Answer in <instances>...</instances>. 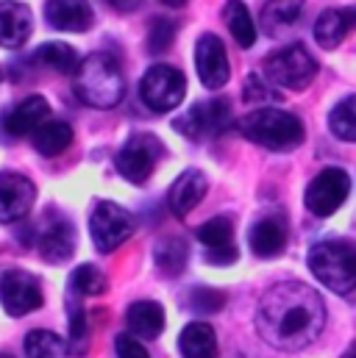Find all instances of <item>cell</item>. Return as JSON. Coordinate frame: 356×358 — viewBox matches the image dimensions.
I'll list each match as a JSON object with an SVG mask.
<instances>
[{
  "instance_id": "obj_1",
  "label": "cell",
  "mask_w": 356,
  "mask_h": 358,
  "mask_svg": "<svg viewBox=\"0 0 356 358\" xmlns=\"http://www.w3.org/2000/svg\"><path fill=\"white\" fill-rule=\"evenodd\" d=\"M326 325L323 297L298 280H284L270 286L256 311V331L275 350H303L309 348Z\"/></svg>"
},
{
  "instance_id": "obj_2",
  "label": "cell",
  "mask_w": 356,
  "mask_h": 358,
  "mask_svg": "<svg viewBox=\"0 0 356 358\" xmlns=\"http://www.w3.org/2000/svg\"><path fill=\"white\" fill-rule=\"evenodd\" d=\"M73 90L78 94V100L92 108H114L125 94V81L111 56L92 53L78 64Z\"/></svg>"
},
{
  "instance_id": "obj_3",
  "label": "cell",
  "mask_w": 356,
  "mask_h": 358,
  "mask_svg": "<svg viewBox=\"0 0 356 358\" xmlns=\"http://www.w3.org/2000/svg\"><path fill=\"white\" fill-rule=\"evenodd\" d=\"M240 131L254 145H262L267 150H295L303 142V122L292 111L281 108H256L248 117H242Z\"/></svg>"
},
{
  "instance_id": "obj_4",
  "label": "cell",
  "mask_w": 356,
  "mask_h": 358,
  "mask_svg": "<svg viewBox=\"0 0 356 358\" xmlns=\"http://www.w3.org/2000/svg\"><path fill=\"white\" fill-rule=\"evenodd\" d=\"M306 264L326 289L337 294H348L356 289V245L351 242L343 239L317 242L309 250Z\"/></svg>"
},
{
  "instance_id": "obj_5",
  "label": "cell",
  "mask_w": 356,
  "mask_h": 358,
  "mask_svg": "<svg viewBox=\"0 0 356 358\" xmlns=\"http://www.w3.org/2000/svg\"><path fill=\"white\" fill-rule=\"evenodd\" d=\"M317 76V62L309 56L303 45H287L265 59V78L273 87L284 90H306Z\"/></svg>"
},
{
  "instance_id": "obj_6",
  "label": "cell",
  "mask_w": 356,
  "mask_h": 358,
  "mask_svg": "<svg viewBox=\"0 0 356 358\" xmlns=\"http://www.w3.org/2000/svg\"><path fill=\"white\" fill-rule=\"evenodd\" d=\"M89 234H92V242H95L97 253H111L123 242L131 239V234H134V217L123 206H117L111 200H100L92 208Z\"/></svg>"
},
{
  "instance_id": "obj_7",
  "label": "cell",
  "mask_w": 356,
  "mask_h": 358,
  "mask_svg": "<svg viewBox=\"0 0 356 358\" xmlns=\"http://www.w3.org/2000/svg\"><path fill=\"white\" fill-rule=\"evenodd\" d=\"M184 94H186V78H184L181 70L170 67V64H153L145 73V78L139 81L142 103L151 111H159V114L178 108Z\"/></svg>"
},
{
  "instance_id": "obj_8",
  "label": "cell",
  "mask_w": 356,
  "mask_h": 358,
  "mask_svg": "<svg viewBox=\"0 0 356 358\" xmlns=\"http://www.w3.org/2000/svg\"><path fill=\"white\" fill-rule=\"evenodd\" d=\"M351 194V178L340 167H326L306 186L303 203L315 217H331Z\"/></svg>"
},
{
  "instance_id": "obj_9",
  "label": "cell",
  "mask_w": 356,
  "mask_h": 358,
  "mask_svg": "<svg viewBox=\"0 0 356 358\" xmlns=\"http://www.w3.org/2000/svg\"><path fill=\"white\" fill-rule=\"evenodd\" d=\"M0 306L8 317H25L42 306V283L25 269H6L0 275Z\"/></svg>"
},
{
  "instance_id": "obj_10",
  "label": "cell",
  "mask_w": 356,
  "mask_h": 358,
  "mask_svg": "<svg viewBox=\"0 0 356 358\" xmlns=\"http://www.w3.org/2000/svg\"><path fill=\"white\" fill-rule=\"evenodd\" d=\"M159 156H162L159 139L151 136V134H137V136H131V139L120 148L114 164H117L120 176L125 180H131V183H145V180L151 178V173H153Z\"/></svg>"
},
{
  "instance_id": "obj_11",
  "label": "cell",
  "mask_w": 356,
  "mask_h": 358,
  "mask_svg": "<svg viewBox=\"0 0 356 358\" xmlns=\"http://www.w3.org/2000/svg\"><path fill=\"white\" fill-rule=\"evenodd\" d=\"M231 122H234L231 103L223 100V97H214V100H209V103H198V106H192L184 117H178L176 120V128L184 134V136H189V139H200L203 134L217 136V134L228 131Z\"/></svg>"
},
{
  "instance_id": "obj_12",
  "label": "cell",
  "mask_w": 356,
  "mask_h": 358,
  "mask_svg": "<svg viewBox=\"0 0 356 358\" xmlns=\"http://www.w3.org/2000/svg\"><path fill=\"white\" fill-rule=\"evenodd\" d=\"M195 70H198V78L206 90L226 87V81L231 76V67H228V56H226V48L220 42V36L203 34L198 39V45H195Z\"/></svg>"
},
{
  "instance_id": "obj_13",
  "label": "cell",
  "mask_w": 356,
  "mask_h": 358,
  "mask_svg": "<svg viewBox=\"0 0 356 358\" xmlns=\"http://www.w3.org/2000/svg\"><path fill=\"white\" fill-rule=\"evenodd\" d=\"M34 200H36V189L25 176L0 173V222L3 225L20 222L22 217H28V211L34 208Z\"/></svg>"
},
{
  "instance_id": "obj_14",
  "label": "cell",
  "mask_w": 356,
  "mask_h": 358,
  "mask_svg": "<svg viewBox=\"0 0 356 358\" xmlns=\"http://www.w3.org/2000/svg\"><path fill=\"white\" fill-rule=\"evenodd\" d=\"M198 239L206 248V259L217 267L234 264L237 262V248H234V225L228 217H214L198 228Z\"/></svg>"
},
{
  "instance_id": "obj_15",
  "label": "cell",
  "mask_w": 356,
  "mask_h": 358,
  "mask_svg": "<svg viewBox=\"0 0 356 358\" xmlns=\"http://www.w3.org/2000/svg\"><path fill=\"white\" fill-rule=\"evenodd\" d=\"M36 248L42 253L45 262L50 264H64L73 259L76 253V231L64 217L56 220H45L39 236H36Z\"/></svg>"
},
{
  "instance_id": "obj_16",
  "label": "cell",
  "mask_w": 356,
  "mask_h": 358,
  "mask_svg": "<svg viewBox=\"0 0 356 358\" xmlns=\"http://www.w3.org/2000/svg\"><path fill=\"white\" fill-rule=\"evenodd\" d=\"M50 114V106L42 94H31L22 103H17L6 117H3V131L8 136H28L34 134Z\"/></svg>"
},
{
  "instance_id": "obj_17",
  "label": "cell",
  "mask_w": 356,
  "mask_h": 358,
  "mask_svg": "<svg viewBox=\"0 0 356 358\" xmlns=\"http://www.w3.org/2000/svg\"><path fill=\"white\" fill-rule=\"evenodd\" d=\"M34 31V14L25 3H0V48L17 50Z\"/></svg>"
},
{
  "instance_id": "obj_18",
  "label": "cell",
  "mask_w": 356,
  "mask_h": 358,
  "mask_svg": "<svg viewBox=\"0 0 356 358\" xmlns=\"http://www.w3.org/2000/svg\"><path fill=\"white\" fill-rule=\"evenodd\" d=\"M45 17L53 28L73 31V34L89 31L92 20H95L87 0H48L45 3Z\"/></svg>"
},
{
  "instance_id": "obj_19",
  "label": "cell",
  "mask_w": 356,
  "mask_h": 358,
  "mask_svg": "<svg viewBox=\"0 0 356 358\" xmlns=\"http://www.w3.org/2000/svg\"><path fill=\"white\" fill-rule=\"evenodd\" d=\"M206 189H209V180L200 170H186L176 178V183L170 186V194H167V203H170V211L176 217H186L203 197H206Z\"/></svg>"
},
{
  "instance_id": "obj_20",
  "label": "cell",
  "mask_w": 356,
  "mask_h": 358,
  "mask_svg": "<svg viewBox=\"0 0 356 358\" xmlns=\"http://www.w3.org/2000/svg\"><path fill=\"white\" fill-rule=\"evenodd\" d=\"M125 325L139 339H156L165 331V308L156 300H137L128 306Z\"/></svg>"
},
{
  "instance_id": "obj_21",
  "label": "cell",
  "mask_w": 356,
  "mask_h": 358,
  "mask_svg": "<svg viewBox=\"0 0 356 358\" xmlns=\"http://www.w3.org/2000/svg\"><path fill=\"white\" fill-rule=\"evenodd\" d=\"M287 245V228L281 220L275 217H265L251 228V250L259 259H275L284 253Z\"/></svg>"
},
{
  "instance_id": "obj_22",
  "label": "cell",
  "mask_w": 356,
  "mask_h": 358,
  "mask_svg": "<svg viewBox=\"0 0 356 358\" xmlns=\"http://www.w3.org/2000/svg\"><path fill=\"white\" fill-rule=\"evenodd\" d=\"M351 28H356V25H354V20H351V11H348V8H329V11H323V14L317 17V22H315V39H317L320 48L334 50V48L348 36Z\"/></svg>"
},
{
  "instance_id": "obj_23",
  "label": "cell",
  "mask_w": 356,
  "mask_h": 358,
  "mask_svg": "<svg viewBox=\"0 0 356 358\" xmlns=\"http://www.w3.org/2000/svg\"><path fill=\"white\" fill-rule=\"evenodd\" d=\"M178 348H181L184 358H214L217 356V336H214L212 325L189 322L178 336Z\"/></svg>"
},
{
  "instance_id": "obj_24",
  "label": "cell",
  "mask_w": 356,
  "mask_h": 358,
  "mask_svg": "<svg viewBox=\"0 0 356 358\" xmlns=\"http://www.w3.org/2000/svg\"><path fill=\"white\" fill-rule=\"evenodd\" d=\"M303 14V0H267L265 8H262V28H265L270 36L292 28Z\"/></svg>"
},
{
  "instance_id": "obj_25",
  "label": "cell",
  "mask_w": 356,
  "mask_h": 358,
  "mask_svg": "<svg viewBox=\"0 0 356 358\" xmlns=\"http://www.w3.org/2000/svg\"><path fill=\"white\" fill-rule=\"evenodd\" d=\"M31 136H34V148H36L42 156H48V159L64 153V150L73 145V128H70L67 122H62V120L42 122Z\"/></svg>"
},
{
  "instance_id": "obj_26",
  "label": "cell",
  "mask_w": 356,
  "mask_h": 358,
  "mask_svg": "<svg viewBox=\"0 0 356 358\" xmlns=\"http://www.w3.org/2000/svg\"><path fill=\"white\" fill-rule=\"evenodd\" d=\"M223 20L231 31V36L237 39L240 48H254L256 42V22L251 17V11L245 8L242 0H228L226 8H223Z\"/></svg>"
},
{
  "instance_id": "obj_27",
  "label": "cell",
  "mask_w": 356,
  "mask_h": 358,
  "mask_svg": "<svg viewBox=\"0 0 356 358\" xmlns=\"http://www.w3.org/2000/svg\"><path fill=\"white\" fill-rule=\"evenodd\" d=\"M36 62H42L48 70H56L62 76H76L78 70V53L64 45V42H45L39 50H36Z\"/></svg>"
},
{
  "instance_id": "obj_28",
  "label": "cell",
  "mask_w": 356,
  "mask_h": 358,
  "mask_svg": "<svg viewBox=\"0 0 356 358\" xmlns=\"http://www.w3.org/2000/svg\"><path fill=\"white\" fill-rule=\"evenodd\" d=\"M156 267L162 275H167V278H178L184 267H186V256H189V250H186V242L184 239H178V236H170V239H162L159 245H156Z\"/></svg>"
},
{
  "instance_id": "obj_29",
  "label": "cell",
  "mask_w": 356,
  "mask_h": 358,
  "mask_svg": "<svg viewBox=\"0 0 356 358\" xmlns=\"http://www.w3.org/2000/svg\"><path fill=\"white\" fill-rule=\"evenodd\" d=\"M25 356L28 358H67V342L53 331H31L25 336Z\"/></svg>"
},
{
  "instance_id": "obj_30",
  "label": "cell",
  "mask_w": 356,
  "mask_h": 358,
  "mask_svg": "<svg viewBox=\"0 0 356 358\" xmlns=\"http://www.w3.org/2000/svg\"><path fill=\"white\" fill-rule=\"evenodd\" d=\"M329 128L337 139L356 142V94L340 100L329 114Z\"/></svg>"
},
{
  "instance_id": "obj_31",
  "label": "cell",
  "mask_w": 356,
  "mask_h": 358,
  "mask_svg": "<svg viewBox=\"0 0 356 358\" xmlns=\"http://www.w3.org/2000/svg\"><path fill=\"white\" fill-rule=\"evenodd\" d=\"M70 289L81 297H95V294H103L109 289V280L100 269H95L92 264H81L70 275Z\"/></svg>"
},
{
  "instance_id": "obj_32",
  "label": "cell",
  "mask_w": 356,
  "mask_h": 358,
  "mask_svg": "<svg viewBox=\"0 0 356 358\" xmlns=\"http://www.w3.org/2000/svg\"><path fill=\"white\" fill-rule=\"evenodd\" d=\"M176 39V22L167 17H153L148 28V50L151 53H165Z\"/></svg>"
},
{
  "instance_id": "obj_33",
  "label": "cell",
  "mask_w": 356,
  "mask_h": 358,
  "mask_svg": "<svg viewBox=\"0 0 356 358\" xmlns=\"http://www.w3.org/2000/svg\"><path fill=\"white\" fill-rule=\"evenodd\" d=\"M189 306L198 311V314H214L226 306V294L217 292V289H209V286H198L192 294H189Z\"/></svg>"
},
{
  "instance_id": "obj_34",
  "label": "cell",
  "mask_w": 356,
  "mask_h": 358,
  "mask_svg": "<svg viewBox=\"0 0 356 358\" xmlns=\"http://www.w3.org/2000/svg\"><path fill=\"white\" fill-rule=\"evenodd\" d=\"M242 97H245V103H267V100H275L278 94H275L273 87H267L262 76H248Z\"/></svg>"
},
{
  "instance_id": "obj_35",
  "label": "cell",
  "mask_w": 356,
  "mask_h": 358,
  "mask_svg": "<svg viewBox=\"0 0 356 358\" xmlns=\"http://www.w3.org/2000/svg\"><path fill=\"white\" fill-rule=\"evenodd\" d=\"M114 348H117V356L120 358H151V353L145 350V345L139 342V336H134L131 331L120 334L114 339Z\"/></svg>"
},
{
  "instance_id": "obj_36",
  "label": "cell",
  "mask_w": 356,
  "mask_h": 358,
  "mask_svg": "<svg viewBox=\"0 0 356 358\" xmlns=\"http://www.w3.org/2000/svg\"><path fill=\"white\" fill-rule=\"evenodd\" d=\"M70 334H73V345H78V339L87 336V322H84L81 306H70Z\"/></svg>"
},
{
  "instance_id": "obj_37",
  "label": "cell",
  "mask_w": 356,
  "mask_h": 358,
  "mask_svg": "<svg viewBox=\"0 0 356 358\" xmlns=\"http://www.w3.org/2000/svg\"><path fill=\"white\" fill-rule=\"evenodd\" d=\"M111 8H117V11H137L139 6H142V0H106Z\"/></svg>"
},
{
  "instance_id": "obj_38",
  "label": "cell",
  "mask_w": 356,
  "mask_h": 358,
  "mask_svg": "<svg viewBox=\"0 0 356 358\" xmlns=\"http://www.w3.org/2000/svg\"><path fill=\"white\" fill-rule=\"evenodd\" d=\"M165 6H170V8H181V6H186V0H162Z\"/></svg>"
},
{
  "instance_id": "obj_39",
  "label": "cell",
  "mask_w": 356,
  "mask_h": 358,
  "mask_svg": "<svg viewBox=\"0 0 356 358\" xmlns=\"http://www.w3.org/2000/svg\"><path fill=\"white\" fill-rule=\"evenodd\" d=\"M343 358H356V342L345 350V353H343Z\"/></svg>"
},
{
  "instance_id": "obj_40",
  "label": "cell",
  "mask_w": 356,
  "mask_h": 358,
  "mask_svg": "<svg viewBox=\"0 0 356 358\" xmlns=\"http://www.w3.org/2000/svg\"><path fill=\"white\" fill-rule=\"evenodd\" d=\"M348 11H351V20H354V25H356V6H348Z\"/></svg>"
},
{
  "instance_id": "obj_41",
  "label": "cell",
  "mask_w": 356,
  "mask_h": 358,
  "mask_svg": "<svg viewBox=\"0 0 356 358\" xmlns=\"http://www.w3.org/2000/svg\"><path fill=\"white\" fill-rule=\"evenodd\" d=\"M0 358H11V356H6V353H0Z\"/></svg>"
}]
</instances>
